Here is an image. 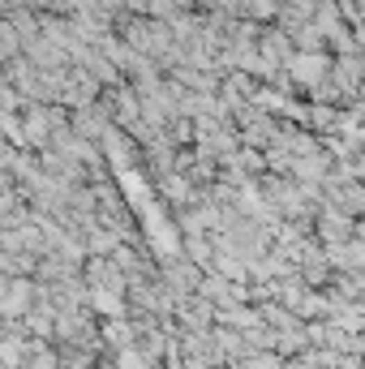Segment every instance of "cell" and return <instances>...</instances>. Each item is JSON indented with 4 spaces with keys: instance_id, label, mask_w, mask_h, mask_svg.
I'll use <instances>...</instances> for the list:
<instances>
[{
    "instance_id": "cell-1",
    "label": "cell",
    "mask_w": 365,
    "mask_h": 369,
    "mask_svg": "<svg viewBox=\"0 0 365 369\" xmlns=\"http://www.w3.org/2000/svg\"><path fill=\"white\" fill-rule=\"evenodd\" d=\"M26 297H35V288H31V284H9V305H5V309L17 313L22 305H26Z\"/></svg>"
}]
</instances>
